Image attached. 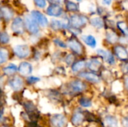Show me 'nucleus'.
<instances>
[{
	"mask_svg": "<svg viewBox=\"0 0 128 127\" xmlns=\"http://www.w3.org/2000/svg\"><path fill=\"white\" fill-rule=\"evenodd\" d=\"M58 1H61V0H58Z\"/></svg>",
	"mask_w": 128,
	"mask_h": 127,
	"instance_id": "nucleus-43",
	"label": "nucleus"
},
{
	"mask_svg": "<svg viewBox=\"0 0 128 127\" xmlns=\"http://www.w3.org/2000/svg\"><path fill=\"white\" fill-rule=\"evenodd\" d=\"M79 77L84 79L92 83H99L100 82V77L92 72H82L79 73Z\"/></svg>",
	"mask_w": 128,
	"mask_h": 127,
	"instance_id": "nucleus-12",
	"label": "nucleus"
},
{
	"mask_svg": "<svg viewBox=\"0 0 128 127\" xmlns=\"http://www.w3.org/2000/svg\"><path fill=\"white\" fill-rule=\"evenodd\" d=\"M25 27L28 31L32 34H36L39 31V26L37 22L32 18V16H26L25 19Z\"/></svg>",
	"mask_w": 128,
	"mask_h": 127,
	"instance_id": "nucleus-7",
	"label": "nucleus"
},
{
	"mask_svg": "<svg viewBox=\"0 0 128 127\" xmlns=\"http://www.w3.org/2000/svg\"><path fill=\"white\" fill-rule=\"evenodd\" d=\"M79 103L82 107H85V108H88L92 106V101L90 99H88L87 97H82L80 99Z\"/></svg>",
	"mask_w": 128,
	"mask_h": 127,
	"instance_id": "nucleus-27",
	"label": "nucleus"
},
{
	"mask_svg": "<svg viewBox=\"0 0 128 127\" xmlns=\"http://www.w3.org/2000/svg\"><path fill=\"white\" fill-rule=\"evenodd\" d=\"M10 41V37L6 32H0V43L2 45L8 44Z\"/></svg>",
	"mask_w": 128,
	"mask_h": 127,
	"instance_id": "nucleus-29",
	"label": "nucleus"
},
{
	"mask_svg": "<svg viewBox=\"0 0 128 127\" xmlns=\"http://www.w3.org/2000/svg\"></svg>",
	"mask_w": 128,
	"mask_h": 127,
	"instance_id": "nucleus-44",
	"label": "nucleus"
},
{
	"mask_svg": "<svg viewBox=\"0 0 128 127\" xmlns=\"http://www.w3.org/2000/svg\"><path fill=\"white\" fill-rule=\"evenodd\" d=\"M76 1H82V0H76Z\"/></svg>",
	"mask_w": 128,
	"mask_h": 127,
	"instance_id": "nucleus-40",
	"label": "nucleus"
},
{
	"mask_svg": "<svg viewBox=\"0 0 128 127\" xmlns=\"http://www.w3.org/2000/svg\"><path fill=\"white\" fill-rule=\"evenodd\" d=\"M86 67V62L83 60H81V61L74 62L72 64L71 70L73 72L78 73V72H80L82 70H83Z\"/></svg>",
	"mask_w": 128,
	"mask_h": 127,
	"instance_id": "nucleus-21",
	"label": "nucleus"
},
{
	"mask_svg": "<svg viewBox=\"0 0 128 127\" xmlns=\"http://www.w3.org/2000/svg\"><path fill=\"white\" fill-rule=\"evenodd\" d=\"M18 71V67L14 64H9L8 65L2 68V72L5 76H13L16 74V73Z\"/></svg>",
	"mask_w": 128,
	"mask_h": 127,
	"instance_id": "nucleus-16",
	"label": "nucleus"
},
{
	"mask_svg": "<svg viewBox=\"0 0 128 127\" xmlns=\"http://www.w3.org/2000/svg\"><path fill=\"white\" fill-rule=\"evenodd\" d=\"M85 118L86 117L83 113H82L80 112H76L73 115V116L71 118V122L74 126L78 127L82 124V122L85 120Z\"/></svg>",
	"mask_w": 128,
	"mask_h": 127,
	"instance_id": "nucleus-17",
	"label": "nucleus"
},
{
	"mask_svg": "<svg viewBox=\"0 0 128 127\" xmlns=\"http://www.w3.org/2000/svg\"><path fill=\"white\" fill-rule=\"evenodd\" d=\"M124 86L128 91V76L125 77V79H124Z\"/></svg>",
	"mask_w": 128,
	"mask_h": 127,
	"instance_id": "nucleus-37",
	"label": "nucleus"
},
{
	"mask_svg": "<svg viewBox=\"0 0 128 127\" xmlns=\"http://www.w3.org/2000/svg\"><path fill=\"white\" fill-rule=\"evenodd\" d=\"M67 46H68L76 55H82L84 52V48L82 43L75 37H72L68 40Z\"/></svg>",
	"mask_w": 128,
	"mask_h": 127,
	"instance_id": "nucleus-5",
	"label": "nucleus"
},
{
	"mask_svg": "<svg viewBox=\"0 0 128 127\" xmlns=\"http://www.w3.org/2000/svg\"><path fill=\"white\" fill-rule=\"evenodd\" d=\"M91 24L98 28H101L104 27V22L103 21V19L100 17H94V18H92L91 19Z\"/></svg>",
	"mask_w": 128,
	"mask_h": 127,
	"instance_id": "nucleus-26",
	"label": "nucleus"
},
{
	"mask_svg": "<svg viewBox=\"0 0 128 127\" xmlns=\"http://www.w3.org/2000/svg\"><path fill=\"white\" fill-rule=\"evenodd\" d=\"M86 89V85L80 80H73L68 84V93L71 94H76L83 92Z\"/></svg>",
	"mask_w": 128,
	"mask_h": 127,
	"instance_id": "nucleus-2",
	"label": "nucleus"
},
{
	"mask_svg": "<svg viewBox=\"0 0 128 127\" xmlns=\"http://www.w3.org/2000/svg\"><path fill=\"white\" fill-rule=\"evenodd\" d=\"M114 52L116 55L121 61H126L128 60V51L123 46H116L114 47Z\"/></svg>",
	"mask_w": 128,
	"mask_h": 127,
	"instance_id": "nucleus-13",
	"label": "nucleus"
},
{
	"mask_svg": "<svg viewBox=\"0 0 128 127\" xmlns=\"http://www.w3.org/2000/svg\"><path fill=\"white\" fill-rule=\"evenodd\" d=\"M25 25L23 20L20 17H16L11 24L12 31L16 34H22L24 32Z\"/></svg>",
	"mask_w": 128,
	"mask_h": 127,
	"instance_id": "nucleus-9",
	"label": "nucleus"
},
{
	"mask_svg": "<svg viewBox=\"0 0 128 127\" xmlns=\"http://www.w3.org/2000/svg\"><path fill=\"white\" fill-rule=\"evenodd\" d=\"M88 21V18L83 15H73L70 18V24L72 26V28H80L83 27Z\"/></svg>",
	"mask_w": 128,
	"mask_h": 127,
	"instance_id": "nucleus-4",
	"label": "nucleus"
},
{
	"mask_svg": "<svg viewBox=\"0 0 128 127\" xmlns=\"http://www.w3.org/2000/svg\"><path fill=\"white\" fill-rule=\"evenodd\" d=\"M0 13H1V15L3 16V18L5 20H10L14 15L13 10L8 6L2 7L0 8Z\"/></svg>",
	"mask_w": 128,
	"mask_h": 127,
	"instance_id": "nucleus-18",
	"label": "nucleus"
},
{
	"mask_svg": "<svg viewBox=\"0 0 128 127\" xmlns=\"http://www.w3.org/2000/svg\"><path fill=\"white\" fill-rule=\"evenodd\" d=\"M120 41L123 44H128V36H125V37H122L120 39Z\"/></svg>",
	"mask_w": 128,
	"mask_h": 127,
	"instance_id": "nucleus-36",
	"label": "nucleus"
},
{
	"mask_svg": "<svg viewBox=\"0 0 128 127\" xmlns=\"http://www.w3.org/2000/svg\"><path fill=\"white\" fill-rule=\"evenodd\" d=\"M97 53L98 54L99 56H100L109 64L113 65L116 64V59H115L113 55L110 51H106V50L99 49L97 50Z\"/></svg>",
	"mask_w": 128,
	"mask_h": 127,
	"instance_id": "nucleus-10",
	"label": "nucleus"
},
{
	"mask_svg": "<svg viewBox=\"0 0 128 127\" xmlns=\"http://www.w3.org/2000/svg\"><path fill=\"white\" fill-rule=\"evenodd\" d=\"M122 7L123 9L128 10V0H124L122 1Z\"/></svg>",
	"mask_w": 128,
	"mask_h": 127,
	"instance_id": "nucleus-35",
	"label": "nucleus"
},
{
	"mask_svg": "<svg viewBox=\"0 0 128 127\" xmlns=\"http://www.w3.org/2000/svg\"><path fill=\"white\" fill-rule=\"evenodd\" d=\"M124 70L125 73H128V64H126L124 65Z\"/></svg>",
	"mask_w": 128,
	"mask_h": 127,
	"instance_id": "nucleus-39",
	"label": "nucleus"
},
{
	"mask_svg": "<svg viewBox=\"0 0 128 127\" xmlns=\"http://www.w3.org/2000/svg\"><path fill=\"white\" fill-rule=\"evenodd\" d=\"M8 58H9L8 51L4 48L0 49V66L6 63Z\"/></svg>",
	"mask_w": 128,
	"mask_h": 127,
	"instance_id": "nucleus-23",
	"label": "nucleus"
},
{
	"mask_svg": "<svg viewBox=\"0 0 128 127\" xmlns=\"http://www.w3.org/2000/svg\"><path fill=\"white\" fill-rule=\"evenodd\" d=\"M50 25H51V28L53 30H59L61 28H68L67 24H65L64 22H62L61 21H58V20H52Z\"/></svg>",
	"mask_w": 128,
	"mask_h": 127,
	"instance_id": "nucleus-24",
	"label": "nucleus"
},
{
	"mask_svg": "<svg viewBox=\"0 0 128 127\" xmlns=\"http://www.w3.org/2000/svg\"><path fill=\"white\" fill-rule=\"evenodd\" d=\"M34 1L35 4H36L38 7H40V8H44V7H46V1H45V0H34Z\"/></svg>",
	"mask_w": 128,
	"mask_h": 127,
	"instance_id": "nucleus-32",
	"label": "nucleus"
},
{
	"mask_svg": "<svg viewBox=\"0 0 128 127\" xmlns=\"http://www.w3.org/2000/svg\"><path fill=\"white\" fill-rule=\"evenodd\" d=\"M64 61L67 63V64H68V65L71 64H73L74 63V55L69 54L68 55H67V57L65 58Z\"/></svg>",
	"mask_w": 128,
	"mask_h": 127,
	"instance_id": "nucleus-31",
	"label": "nucleus"
},
{
	"mask_svg": "<svg viewBox=\"0 0 128 127\" xmlns=\"http://www.w3.org/2000/svg\"><path fill=\"white\" fill-rule=\"evenodd\" d=\"M82 40L86 45H88L91 48H95L97 46V40L95 37L92 35H83L82 36Z\"/></svg>",
	"mask_w": 128,
	"mask_h": 127,
	"instance_id": "nucleus-19",
	"label": "nucleus"
},
{
	"mask_svg": "<svg viewBox=\"0 0 128 127\" xmlns=\"http://www.w3.org/2000/svg\"><path fill=\"white\" fill-rule=\"evenodd\" d=\"M122 124L123 127H128V116L124 117L122 120Z\"/></svg>",
	"mask_w": 128,
	"mask_h": 127,
	"instance_id": "nucleus-34",
	"label": "nucleus"
},
{
	"mask_svg": "<svg viewBox=\"0 0 128 127\" xmlns=\"http://www.w3.org/2000/svg\"><path fill=\"white\" fill-rule=\"evenodd\" d=\"M49 1H52V0H49Z\"/></svg>",
	"mask_w": 128,
	"mask_h": 127,
	"instance_id": "nucleus-42",
	"label": "nucleus"
},
{
	"mask_svg": "<svg viewBox=\"0 0 128 127\" xmlns=\"http://www.w3.org/2000/svg\"><path fill=\"white\" fill-rule=\"evenodd\" d=\"M40 80V78L37 77V76H29L28 77H26V83L28 85H32L37 82H38Z\"/></svg>",
	"mask_w": 128,
	"mask_h": 127,
	"instance_id": "nucleus-30",
	"label": "nucleus"
},
{
	"mask_svg": "<svg viewBox=\"0 0 128 127\" xmlns=\"http://www.w3.org/2000/svg\"><path fill=\"white\" fill-rule=\"evenodd\" d=\"M118 29L126 36H128V25L125 22H118L117 23Z\"/></svg>",
	"mask_w": 128,
	"mask_h": 127,
	"instance_id": "nucleus-28",
	"label": "nucleus"
},
{
	"mask_svg": "<svg viewBox=\"0 0 128 127\" xmlns=\"http://www.w3.org/2000/svg\"><path fill=\"white\" fill-rule=\"evenodd\" d=\"M24 85L25 81L21 76L14 75L13 76H10V78L8 80V85L16 92L22 91L24 88Z\"/></svg>",
	"mask_w": 128,
	"mask_h": 127,
	"instance_id": "nucleus-1",
	"label": "nucleus"
},
{
	"mask_svg": "<svg viewBox=\"0 0 128 127\" xmlns=\"http://www.w3.org/2000/svg\"><path fill=\"white\" fill-rule=\"evenodd\" d=\"M54 43L59 47L61 48H66L67 47V44L65 43H64L62 40H59V39H55L54 40Z\"/></svg>",
	"mask_w": 128,
	"mask_h": 127,
	"instance_id": "nucleus-33",
	"label": "nucleus"
},
{
	"mask_svg": "<svg viewBox=\"0 0 128 127\" xmlns=\"http://www.w3.org/2000/svg\"><path fill=\"white\" fill-rule=\"evenodd\" d=\"M33 67L31 63L27 61H22L18 66V72L22 76H29L32 73Z\"/></svg>",
	"mask_w": 128,
	"mask_h": 127,
	"instance_id": "nucleus-8",
	"label": "nucleus"
},
{
	"mask_svg": "<svg viewBox=\"0 0 128 127\" xmlns=\"http://www.w3.org/2000/svg\"><path fill=\"white\" fill-rule=\"evenodd\" d=\"M14 53L20 59H26L30 56L31 49L27 45H17L14 48Z\"/></svg>",
	"mask_w": 128,
	"mask_h": 127,
	"instance_id": "nucleus-3",
	"label": "nucleus"
},
{
	"mask_svg": "<svg viewBox=\"0 0 128 127\" xmlns=\"http://www.w3.org/2000/svg\"><path fill=\"white\" fill-rule=\"evenodd\" d=\"M12 127V126H10V127Z\"/></svg>",
	"mask_w": 128,
	"mask_h": 127,
	"instance_id": "nucleus-41",
	"label": "nucleus"
},
{
	"mask_svg": "<svg viewBox=\"0 0 128 127\" xmlns=\"http://www.w3.org/2000/svg\"><path fill=\"white\" fill-rule=\"evenodd\" d=\"M111 1L112 0H103V2H104V4H105L106 5H109V4H110Z\"/></svg>",
	"mask_w": 128,
	"mask_h": 127,
	"instance_id": "nucleus-38",
	"label": "nucleus"
},
{
	"mask_svg": "<svg viewBox=\"0 0 128 127\" xmlns=\"http://www.w3.org/2000/svg\"><path fill=\"white\" fill-rule=\"evenodd\" d=\"M50 122L52 127H66L67 118L62 114H56L50 118Z\"/></svg>",
	"mask_w": 128,
	"mask_h": 127,
	"instance_id": "nucleus-6",
	"label": "nucleus"
},
{
	"mask_svg": "<svg viewBox=\"0 0 128 127\" xmlns=\"http://www.w3.org/2000/svg\"><path fill=\"white\" fill-rule=\"evenodd\" d=\"M63 12L61 6L56 4H51L46 9V13L52 16H59Z\"/></svg>",
	"mask_w": 128,
	"mask_h": 127,
	"instance_id": "nucleus-15",
	"label": "nucleus"
},
{
	"mask_svg": "<svg viewBox=\"0 0 128 127\" xmlns=\"http://www.w3.org/2000/svg\"><path fill=\"white\" fill-rule=\"evenodd\" d=\"M104 123L107 127H118V123L116 117L112 115H107L104 118Z\"/></svg>",
	"mask_w": 128,
	"mask_h": 127,
	"instance_id": "nucleus-20",
	"label": "nucleus"
},
{
	"mask_svg": "<svg viewBox=\"0 0 128 127\" xmlns=\"http://www.w3.org/2000/svg\"><path fill=\"white\" fill-rule=\"evenodd\" d=\"M32 16L37 22V23L38 25H40V26L45 27L48 25L47 18L40 12H39L38 10H33L32 12Z\"/></svg>",
	"mask_w": 128,
	"mask_h": 127,
	"instance_id": "nucleus-11",
	"label": "nucleus"
},
{
	"mask_svg": "<svg viewBox=\"0 0 128 127\" xmlns=\"http://www.w3.org/2000/svg\"><path fill=\"white\" fill-rule=\"evenodd\" d=\"M65 5H66V9L68 11L76 12V11H78L79 10V5L76 3L73 2L71 1H68V0L66 1Z\"/></svg>",
	"mask_w": 128,
	"mask_h": 127,
	"instance_id": "nucleus-25",
	"label": "nucleus"
},
{
	"mask_svg": "<svg viewBox=\"0 0 128 127\" xmlns=\"http://www.w3.org/2000/svg\"><path fill=\"white\" fill-rule=\"evenodd\" d=\"M88 68L94 73L98 72L102 66V61L98 58H92L86 63Z\"/></svg>",
	"mask_w": 128,
	"mask_h": 127,
	"instance_id": "nucleus-14",
	"label": "nucleus"
},
{
	"mask_svg": "<svg viewBox=\"0 0 128 127\" xmlns=\"http://www.w3.org/2000/svg\"><path fill=\"white\" fill-rule=\"evenodd\" d=\"M118 40V37L116 34V33L112 30H110L106 32V40L110 43H116Z\"/></svg>",
	"mask_w": 128,
	"mask_h": 127,
	"instance_id": "nucleus-22",
	"label": "nucleus"
}]
</instances>
